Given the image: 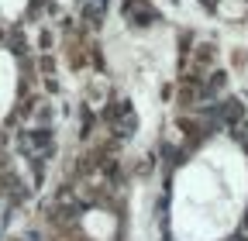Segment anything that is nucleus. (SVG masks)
Returning <instances> with one entry per match:
<instances>
[{
	"mask_svg": "<svg viewBox=\"0 0 248 241\" xmlns=\"http://www.w3.org/2000/svg\"><path fill=\"white\" fill-rule=\"evenodd\" d=\"M83 231L93 241H107L114 234V217L107 214V210H90V214L83 217Z\"/></svg>",
	"mask_w": 248,
	"mask_h": 241,
	"instance_id": "f257e3e1",
	"label": "nucleus"
}]
</instances>
